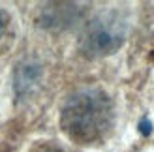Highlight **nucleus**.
<instances>
[{
    "label": "nucleus",
    "mask_w": 154,
    "mask_h": 152,
    "mask_svg": "<svg viewBox=\"0 0 154 152\" xmlns=\"http://www.w3.org/2000/svg\"><path fill=\"white\" fill-rule=\"evenodd\" d=\"M139 132L143 135H150V132H152V122H150L149 118H143L141 122H139Z\"/></svg>",
    "instance_id": "39448f33"
},
{
    "label": "nucleus",
    "mask_w": 154,
    "mask_h": 152,
    "mask_svg": "<svg viewBox=\"0 0 154 152\" xmlns=\"http://www.w3.org/2000/svg\"><path fill=\"white\" fill-rule=\"evenodd\" d=\"M32 152H70L64 147H58L55 143H43V145H38L36 148H32Z\"/></svg>",
    "instance_id": "20e7f679"
},
{
    "label": "nucleus",
    "mask_w": 154,
    "mask_h": 152,
    "mask_svg": "<svg viewBox=\"0 0 154 152\" xmlns=\"http://www.w3.org/2000/svg\"><path fill=\"white\" fill-rule=\"evenodd\" d=\"M6 23H8V19H6V15H4V11H0V36H2V32H4V28H6Z\"/></svg>",
    "instance_id": "423d86ee"
},
{
    "label": "nucleus",
    "mask_w": 154,
    "mask_h": 152,
    "mask_svg": "<svg viewBox=\"0 0 154 152\" xmlns=\"http://www.w3.org/2000/svg\"><path fill=\"white\" fill-rule=\"evenodd\" d=\"M40 75H42V70L38 64H32V62L21 64L17 68V71H15V90H17V94L23 96V94L30 92L38 85Z\"/></svg>",
    "instance_id": "7ed1b4c3"
},
{
    "label": "nucleus",
    "mask_w": 154,
    "mask_h": 152,
    "mask_svg": "<svg viewBox=\"0 0 154 152\" xmlns=\"http://www.w3.org/2000/svg\"><path fill=\"white\" fill-rule=\"evenodd\" d=\"M113 102L100 88H81L66 100L60 126L75 143L90 145L105 139L113 128Z\"/></svg>",
    "instance_id": "f257e3e1"
},
{
    "label": "nucleus",
    "mask_w": 154,
    "mask_h": 152,
    "mask_svg": "<svg viewBox=\"0 0 154 152\" xmlns=\"http://www.w3.org/2000/svg\"><path fill=\"white\" fill-rule=\"evenodd\" d=\"M126 38V23L117 13H102L94 17L81 34L79 47L87 56L113 55Z\"/></svg>",
    "instance_id": "f03ea898"
}]
</instances>
